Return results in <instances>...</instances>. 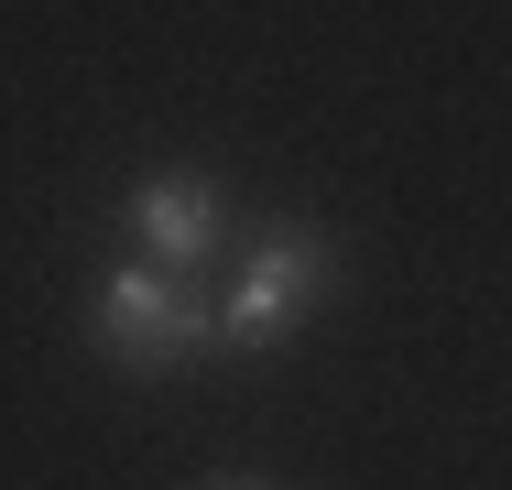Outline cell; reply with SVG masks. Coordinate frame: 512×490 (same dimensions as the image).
<instances>
[{
  "label": "cell",
  "instance_id": "cell-1",
  "mask_svg": "<svg viewBox=\"0 0 512 490\" xmlns=\"http://www.w3.org/2000/svg\"><path fill=\"white\" fill-rule=\"evenodd\" d=\"M338 294V240L316 229V218H273L262 240H251V262H240V284L218 305V349H284V338H306V316Z\"/></svg>",
  "mask_w": 512,
  "mask_h": 490
},
{
  "label": "cell",
  "instance_id": "cell-2",
  "mask_svg": "<svg viewBox=\"0 0 512 490\" xmlns=\"http://www.w3.org/2000/svg\"><path fill=\"white\" fill-rule=\"evenodd\" d=\"M88 338H99L109 371L153 382V371H186L197 349H218V305H197L186 273H164V262H131V273H109V284H99Z\"/></svg>",
  "mask_w": 512,
  "mask_h": 490
},
{
  "label": "cell",
  "instance_id": "cell-3",
  "mask_svg": "<svg viewBox=\"0 0 512 490\" xmlns=\"http://www.w3.org/2000/svg\"><path fill=\"white\" fill-rule=\"evenodd\" d=\"M120 229H131L164 273H197L207 251H218V229H229V196L207 186V175H142V186L120 196Z\"/></svg>",
  "mask_w": 512,
  "mask_h": 490
},
{
  "label": "cell",
  "instance_id": "cell-4",
  "mask_svg": "<svg viewBox=\"0 0 512 490\" xmlns=\"http://www.w3.org/2000/svg\"><path fill=\"white\" fill-rule=\"evenodd\" d=\"M197 490H273V480H197Z\"/></svg>",
  "mask_w": 512,
  "mask_h": 490
}]
</instances>
